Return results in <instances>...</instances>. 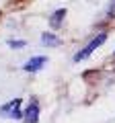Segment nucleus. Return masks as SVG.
<instances>
[{
	"label": "nucleus",
	"instance_id": "f257e3e1",
	"mask_svg": "<svg viewBox=\"0 0 115 123\" xmlns=\"http://www.w3.org/2000/svg\"><path fill=\"white\" fill-rule=\"evenodd\" d=\"M105 39H107V33H105V31H103V33H99V35H95L93 39H90L89 43H86V45H84V47L74 55V62H82V60H86V57H89L90 53L95 51V49H99L103 43H105Z\"/></svg>",
	"mask_w": 115,
	"mask_h": 123
},
{
	"label": "nucleus",
	"instance_id": "f03ea898",
	"mask_svg": "<svg viewBox=\"0 0 115 123\" xmlns=\"http://www.w3.org/2000/svg\"><path fill=\"white\" fill-rule=\"evenodd\" d=\"M0 117L4 119H23V101L13 98V101L0 105Z\"/></svg>",
	"mask_w": 115,
	"mask_h": 123
},
{
	"label": "nucleus",
	"instance_id": "7ed1b4c3",
	"mask_svg": "<svg viewBox=\"0 0 115 123\" xmlns=\"http://www.w3.org/2000/svg\"><path fill=\"white\" fill-rule=\"evenodd\" d=\"M23 121L25 123H37L39 121V101L37 98H33L27 105V109H23Z\"/></svg>",
	"mask_w": 115,
	"mask_h": 123
},
{
	"label": "nucleus",
	"instance_id": "20e7f679",
	"mask_svg": "<svg viewBox=\"0 0 115 123\" xmlns=\"http://www.w3.org/2000/svg\"><path fill=\"white\" fill-rule=\"evenodd\" d=\"M45 64H47V57L45 55H33L31 60H27L25 64H23V70L29 72V74H35V72H39Z\"/></svg>",
	"mask_w": 115,
	"mask_h": 123
},
{
	"label": "nucleus",
	"instance_id": "39448f33",
	"mask_svg": "<svg viewBox=\"0 0 115 123\" xmlns=\"http://www.w3.org/2000/svg\"><path fill=\"white\" fill-rule=\"evenodd\" d=\"M64 18H66V8H58V10H53V14L49 17V27H51V29L62 27Z\"/></svg>",
	"mask_w": 115,
	"mask_h": 123
},
{
	"label": "nucleus",
	"instance_id": "423d86ee",
	"mask_svg": "<svg viewBox=\"0 0 115 123\" xmlns=\"http://www.w3.org/2000/svg\"><path fill=\"white\" fill-rule=\"evenodd\" d=\"M41 43L47 45V47H56V45H60L62 41H60V37H58L56 33H51V31H45V33H41Z\"/></svg>",
	"mask_w": 115,
	"mask_h": 123
},
{
	"label": "nucleus",
	"instance_id": "0eeeda50",
	"mask_svg": "<svg viewBox=\"0 0 115 123\" xmlns=\"http://www.w3.org/2000/svg\"><path fill=\"white\" fill-rule=\"evenodd\" d=\"M8 45H10V47H13V49H21V47H25V41H21V39H8Z\"/></svg>",
	"mask_w": 115,
	"mask_h": 123
},
{
	"label": "nucleus",
	"instance_id": "6e6552de",
	"mask_svg": "<svg viewBox=\"0 0 115 123\" xmlns=\"http://www.w3.org/2000/svg\"><path fill=\"white\" fill-rule=\"evenodd\" d=\"M107 17L115 18V0H111V2H109V8H107Z\"/></svg>",
	"mask_w": 115,
	"mask_h": 123
}]
</instances>
